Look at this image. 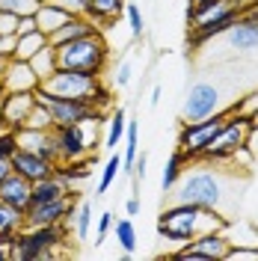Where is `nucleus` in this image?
Instances as JSON below:
<instances>
[{
  "mask_svg": "<svg viewBox=\"0 0 258 261\" xmlns=\"http://www.w3.org/2000/svg\"><path fill=\"white\" fill-rule=\"evenodd\" d=\"M228 226V217L211 208H199V205H184V202H172L169 208H163L158 217V234L169 244H187L196 234L205 231H223Z\"/></svg>",
  "mask_w": 258,
  "mask_h": 261,
  "instance_id": "obj_1",
  "label": "nucleus"
},
{
  "mask_svg": "<svg viewBox=\"0 0 258 261\" xmlns=\"http://www.w3.org/2000/svg\"><path fill=\"white\" fill-rule=\"evenodd\" d=\"M226 178L214 169V163L205 161H193L190 172H181L178 184L169 190L172 202H184V205H199V208H211V211H223V202H226Z\"/></svg>",
  "mask_w": 258,
  "mask_h": 261,
  "instance_id": "obj_2",
  "label": "nucleus"
},
{
  "mask_svg": "<svg viewBox=\"0 0 258 261\" xmlns=\"http://www.w3.org/2000/svg\"><path fill=\"white\" fill-rule=\"evenodd\" d=\"M68 223L54 226H36L21 228L9 246V261H39V258H57L60 246L68 241Z\"/></svg>",
  "mask_w": 258,
  "mask_h": 261,
  "instance_id": "obj_3",
  "label": "nucleus"
},
{
  "mask_svg": "<svg viewBox=\"0 0 258 261\" xmlns=\"http://www.w3.org/2000/svg\"><path fill=\"white\" fill-rule=\"evenodd\" d=\"M110 60V48L104 42V36H83L74 42H65L57 48V68H71V71H86V74H98L107 68Z\"/></svg>",
  "mask_w": 258,
  "mask_h": 261,
  "instance_id": "obj_4",
  "label": "nucleus"
},
{
  "mask_svg": "<svg viewBox=\"0 0 258 261\" xmlns=\"http://www.w3.org/2000/svg\"><path fill=\"white\" fill-rule=\"evenodd\" d=\"M228 107H223L220 113L214 116H205L199 122H181L178 128V140H175V148H181V154L187 158V163H193L202 158V151L211 146V140L220 134V128L228 122Z\"/></svg>",
  "mask_w": 258,
  "mask_h": 261,
  "instance_id": "obj_5",
  "label": "nucleus"
},
{
  "mask_svg": "<svg viewBox=\"0 0 258 261\" xmlns=\"http://www.w3.org/2000/svg\"><path fill=\"white\" fill-rule=\"evenodd\" d=\"M249 137H252V122H249V119H241V116H228V122L220 128V134L211 140V146L202 151V158H199V161H205V163H226L238 148L249 143Z\"/></svg>",
  "mask_w": 258,
  "mask_h": 261,
  "instance_id": "obj_6",
  "label": "nucleus"
},
{
  "mask_svg": "<svg viewBox=\"0 0 258 261\" xmlns=\"http://www.w3.org/2000/svg\"><path fill=\"white\" fill-rule=\"evenodd\" d=\"M36 101L50 113L54 128H57V125H81L86 119L104 116V110L92 107L86 98H60V95H48L45 89H36Z\"/></svg>",
  "mask_w": 258,
  "mask_h": 261,
  "instance_id": "obj_7",
  "label": "nucleus"
},
{
  "mask_svg": "<svg viewBox=\"0 0 258 261\" xmlns=\"http://www.w3.org/2000/svg\"><path fill=\"white\" fill-rule=\"evenodd\" d=\"M101 86L98 74H86V71H71V68H57L39 83V89H45L48 95L60 98H89Z\"/></svg>",
  "mask_w": 258,
  "mask_h": 261,
  "instance_id": "obj_8",
  "label": "nucleus"
},
{
  "mask_svg": "<svg viewBox=\"0 0 258 261\" xmlns=\"http://www.w3.org/2000/svg\"><path fill=\"white\" fill-rule=\"evenodd\" d=\"M223 110V92L220 86L208 81H199L187 89V98L181 104V122H199L205 116H214Z\"/></svg>",
  "mask_w": 258,
  "mask_h": 261,
  "instance_id": "obj_9",
  "label": "nucleus"
},
{
  "mask_svg": "<svg viewBox=\"0 0 258 261\" xmlns=\"http://www.w3.org/2000/svg\"><path fill=\"white\" fill-rule=\"evenodd\" d=\"M228 249H231V244H228V238L223 231H205V234H196L193 241L181 244V249L169 252V258H175V261H223Z\"/></svg>",
  "mask_w": 258,
  "mask_h": 261,
  "instance_id": "obj_10",
  "label": "nucleus"
},
{
  "mask_svg": "<svg viewBox=\"0 0 258 261\" xmlns=\"http://www.w3.org/2000/svg\"><path fill=\"white\" fill-rule=\"evenodd\" d=\"M81 199L71 190L63 199H50V202H36L24 211V228H36V226H54V223H68V217L74 211Z\"/></svg>",
  "mask_w": 258,
  "mask_h": 261,
  "instance_id": "obj_11",
  "label": "nucleus"
},
{
  "mask_svg": "<svg viewBox=\"0 0 258 261\" xmlns=\"http://www.w3.org/2000/svg\"><path fill=\"white\" fill-rule=\"evenodd\" d=\"M54 140H57V154L63 161H83L92 154L89 140L83 134V125H57L54 128Z\"/></svg>",
  "mask_w": 258,
  "mask_h": 261,
  "instance_id": "obj_12",
  "label": "nucleus"
},
{
  "mask_svg": "<svg viewBox=\"0 0 258 261\" xmlns=\"http://www.w3.org/2000/svg\"><path fill=\"white\" fill-rule=\"evenodd\" d=\"M226 42L231 50H238V54H249V50L258 48V18L249 12V9H243L241 15L235 18V24L228 27L226 33Z\"/></svg>",
  "mask_w": 258,
  "mask_h": 261,
  "instance_id": "obj_13",
  "label": "nucleus"
},
{
  "mask_svg": "<svg viewBox=\"0 0 258 261\" xmlns=\"http://www.w3.org/2000/svg\"><path fill=\"white\" fill-rule=\"evenodd\" d=\"M39 74L33 71V65L27 60L9 57L6 71H3V92H36L39 89Z\"/></svg>",
  "mask_w": 258,
  "mask_h": 261,
  "instance_id": "obj_14",
  "label": "nucleus"
},
{
  "mask_svg": "<svg viewBox=\"0 0 258 261\" xmlns=\"http://www.w3.org/2000/svg\"><path fill=\"white\" fill-rule=\"evenodd\" d=\"M9 161H12V172L24 175L30 184H36V181L54 175V169H57V163H54V161L39 158V154H33V151H27V148H18Z\"/></svg>",
  "mask_w": 258,
  "mask_h": 261,
  "instance_id": "obj_15",
  "label": "nucleus"
},
{
  "mask_svg": "<svg viewBox=\"0 0 258 261\" xmlns=\"http://www.w3.org/2000/svg\"><path fill=\"white\" fill-rule=\"evenodd\" d=\"M18 134V148H27L39 158H48V161L60 163V154H57V140H54V128L48 130H36V128H21Z\"/></svg>",
  "mask_w": 258,
  "mask_h": 261,
  "instance_id": "obj_16",
  "label": "nucleus"
},
{
  "mask_svg": "<svg viewBox=\"0 0 258 261\" xmlns=\"http://www.w3.org/2000/svg\"><path fill=\"white\" fill-rule=\"evenodd\" d=\"M33 107H36V92H6L3 95V125L12 130L24 128Z\"/></svg>",
  "mask_w": 258,
  "mask_h": 261,
  "instance_id": "obj_17",
  "label": "nucleus"
},
{
  "mask_svg": "<svg viewBox=\"0 0 258 261\" xmlns=\"http://www.w3.org/2000/svg\"><path fill=\"white\" fill-rule=\"evenodd\" d=\"M30 193H33V184L24 175H18V172H9V175L0 178V199L6 205H12L15 211L24 214L30 208Z\"/></svg>",
  "mask_w": 258,
  "mask_h": 261,
  "instance_id": "obj_18",
  "label": "nucleus"
},
{
  "mask_svg": "<svg viewBox=\"0 0 258 261\" xmlns=\"http://www.w3.org/2000/svg\"><path fill=\"white\" fill-rule=\"evenodd\" d=\"M95 33H101V27H98L89 15H71L60 30L50 33L48 42L54 45V48H60V45H65V42H74V39H83V36H95Z\"/></svg>",
  "mask_w": 258,
  "mask_h": 261,
  "instance_id": "obj_19",
  "label": "nucleus"
},
{
  "mask_svg": "<svg viewBox=\"0 0 258 261\" xmlns=\"http://www.w3.org/2000/svg\"><path fill=\"white\" fill-rule=\"evenodd\" d=\"M74 15L71 9H65L60 3H54V0H45V3H39V9H36V24H39V30L50 36L54 30H60L68 18Z\"/></svg>",
  "mask_w": 258,
  "mask_h": 261,
  "instance_id": "obj_20",
  "label": "nucleus"
},
{
  "mask_svg": "<svg viewBox=\"0 0 258 261\" xmlns=\"http://www.w3.org/2000/svg\"><path fill=\"white\" fill-rule=\"evenodd\" d=\"M98 27H110L116 18L125 15V0H86V12Z\"/></svg>",
  "mask_w": 258,
  "mask_h": 261,
  "instance_id": "obj_21",
  "label": "nucleus"
},
{
  "mask_svg": "<svg viewBox=\"0 0 258 261\" xmlns=\"http://www.w3.org/2000/svg\"><path fill=\"white\" fill-rule=\"evenodd\" d=\"M71 190H74V187H68V184L54 172V175H48V178H42V181L33 184L30 205H36V202H50V199H63V196H68Z\"/></svg>",
  "mask_w": 258,
  "mask_h": 261,
  "instance_id": "obj_22",
  "label": "nucleus"
},
{
  "mask_svg": "<svg viewBox=\"0 0 258 261\" xmlns=\"http://www.w3.org/2000/svg\"><path fill=\"white\" fill-rule=\"evenodd\" d=\"M184 166H190V163H187V158L181 154V148H175V151L169 154V161L163 163V172H161V190L163 193H169V190L178 184L181 172H184Z\"/></svg>",
  "mask_w": 258,
  "mask_h": 261,
  "instance_id": "obj_23",
  "label": "nucleus"
},
{
  "mask_svg": "<svg viewBox=\"0 0 258 261\" xmlns=\"http://www.w3.org/2000/svg\"><path fill=\"white\" fill-rule=\"evenodd\" d=\"M68 228H74V238L78 241H86L89 238V228H92V205L89 202H78L74 211L68 217Z\"/></svg>",
  "mask_w": 258,
  "mask_h": 261,
  "instance_id": "obj_24",
  "label": "nucleus"
},
{
  "mask_svg": "<svg viewBox=\"0 0 258 261\" xmlns=\"http://www.w3.org/2000/svg\"><path fill=\"white\" fill-rule=\"evenodd\" d=\"M60 178L68 184V187H74L78 181L83 178H89L92 175V169H89V161L83 158V161H63V163H57V169H54Z\"/></svg>",
  "mask_w": 258,
  "mask_h": 261,
  "instance_id": "obj_25",
  "label": "nucleus"
},
{
  "mask_svg": "<svg viewBox=\"0 0 258 261\" xmlns=\"http://www.w3.org/2000/svg\"><path fill=\"white\" fill-rule=\"evenodd\" d=\"M48 45V36L42 30H33L27 33V36H15V54L12 57H18V60H30L36 50H42Z\"/></svg>",
  "mask_w": 258,
  "mask_h": 261,
  "instance_id": "obj_26",
  "label": "nucleus"
},
{
  "mask_svg": "<svg viewBox=\"0 0 258 261\" xmlns=\"http://www.w3.org/2000/svg\"><path fill=\"white\" fill-rule=\"evenodd\" d=\"M27 63H30V65H33V71L39 74V81H45L48 74H54V71H57V48H54V45L48 42V45H45L42 50H36V54H33Z\"/></svg>",
  "mask_w": 258,
  "mask_h": 261,
  "instance_id": "obj_27",
  "label": "nucleus"
},
{
  "mask_svg": "<svg viewBox=\"0 0 258 261\" xmlns=\"http://www.w3.org/2000/svg\"><path fill=\"white\" fill-rule=\"evenodd\" d=\"M113 231H116V241H119V246H122V252H125V258L128 255H134L137 252V226H134V220H113Z\"/></svg>",
  "mask_w": 258,
  "mask_h": 261,
  "instance_id": "obj_28",
  "label": "nucleus"
},
{
  "mask_svg": "<svg viewBox=\"0 0 258 261\" xmlns=\"http://www.w3.org/2000/svg\"><path fill=\"white\" fill-rule=\"evenodd\" d=\"M125 128H128V119H125V110L119 107V110H113L110 122H107V140H104V146L110 148V151H116L119 143L125 140Z\"/></svg>",
  "mask_w": 258,
  "mask_h": 261,
  "instance_id": "obj_29",
  "label": "nucleus"
},
{
  "mask_svg": "<svg viewBox=\"0 0 258 261\" xmlns=\"http://www.w3.org/2000/svg\"><path fill=\"white\" fill-rule=\"evenodd\" d=\"M122 172V154L119 151H113L110 158H107V163H104V169H101V181H98V190L95 196H104L107 190H110V184L116 181V175Z\"/></svg>",
  "mask_w": 258,
  "mask_h": 261,
  "instance_id": "obj_30",
  "label": "nucleus"
},
{
  "mask_svg": "<svg viewBox=\"0 0 258 261\" xmlns=\"http://www.w3.org/2000/svg\"><path fill=\"white\" fill-rule=\"evenodd\" d=\"M24 228V214L15 211L12 205H6L3 199H0V231H12V234H18Z\"/></svg>",
  "mask_w": 258,
  "mask_h": 261,
  "instance_id": "obj_31",
  "label": "nucleus"
},
{
  "mask_svg": "<svg viewBox=\"0 0 258 261\" xmlns=\"http://www.w3.org/2000/svg\"><path fill=\"white\" fill-rule=\"evenodd\" d=\"M228 113L241 116V119H252V116L258 113V89H252V92H246L243 98H238V101L228 107Z\"/></svg>",
  "mask_w": 258,
  "mask_h": 261,
  "instance_id": "obj_32",
  "label": "nucleus"
},
{
  "mask_svg": "<svg viewBox=\"0 0 258 261\" xmlns=\"http://www.w3.org/2000/svg\"><path fill=\"white\" fill-rule=\"evenodd\" d=\"M125 18H128L131 36H134V39H143V36H145V18H143L140 6H137L134 0H131V3H125Z\"/></svg>",
  "mask_w": 258,
  "mask_h": 261,
  "instance_id": "obj_33",
  "label": "nucleus"
},
{
  "mask_svg": "<svg viewBox=\"0 0 258 261\" xmlns=\"http://www.w3.org/2000/svg\"><path fill=\"white\" fill-rule=\"evenodd\" d=\"M24 128H36V130H48V128H54V119H50V113L36 101V107L30 110V116H27V122H24ZM21 130V128H18Z\"/></svg>",
  "mask_w": 258,
  "mask_h": 261,
  "instance_id": "obj_34",
  "label": "nucleus"
},
{
  "mask_svg": "<svg viewBox=\"0 0 258 261\" xmlns=\"http://www.w3.org/2000/svg\"><path fill=\"white\" fill-rule=\"evenodd\" d=\"M18 151V134L12 128L0 130V158H12Z\"/></svg>",
  "mask_w": 258,
  "mask_h": 261,
  "instance_id": "obj_35",
  "label": "nucleus"
},
{
  "mask_svg": "<svg viewBox=\"0 0 258 261\" xmlns=\"http://www.w3.org/2000/svg\"><path fill=\"white\" fill-rule=\"evenodd\" d=\"M223 261H258V246H231Z\"/></svg>",
  "mask_w": 258,
  "mask_h": 261,
  "instance_id": "obj_36",
  "label": "nucleus"
},
{
  "mask_svg": "<svg viewBox=\"0 0 258 261\" xmlns=\"http://www.w3.org/2000/svg\"><path fill=\"white\" fill-rule=\"evenodd\" d=\"M113 214L107 211V214H101V217H98V228H95V246L98 244H104V238H107V231H110V228H113Z\"/></svg>",
  "mask_w": 258,
  "mask_h": 261,
  "instance_id": "obj_37",
  "label": "nucleus"
},
{
  "mask_svg": "<svg viewBox=\"0 0 258 261\" xmlns=\"http://www.w3.org/2000/svg\"><path fill=\"white\" fill-rule=\"evenodd\" d=\"M131 71H134V68H131V60H128V57H125L122 63L116 65L113 83H116V86H128V83H131Z\"/></svg>",
  "mask_w": 258,
  "mask_h": 261,
  "instance_id": "obj_38",
  "label": "nucleus"
},
{
  "mask_svg": "<svg viewBox=\"0 0 258 261\" xmlns=\"http://www.w3.org/2000/svg\"><path fill=\"white\" fill-rule=\"evenodd\" d=\"M33 30H39V24H36V15H24V18H18V24H15V36H27V33Z\"/></svg>",
  "mask_w": 258,
  "mask_h": 261,
  "instance_id": "obj_39",
  "label": "nucleus"
},
{
  "mask_svg": "<svg viewBox=\"0 0 258 261\" xmlns=\"http://www.w3.org/2000/svg\"><path fill=\"white\" fill-rule=\"evenodd\" d=\"M15 24H18L15 15H9V12H0V33H12V36H15Z\"/></svg>",
  "mask_w": 258,
  "mask_h": 261,
  "instance_id": "obj_40",
  "label": "nucleus"
},
{
  "mask_svg": "<svg viewBox=\"0 0 258 261\" xmlns=\"http://www.w3.org/2000/svg\"><path fill=\"white\" fill-rule=\"evenodd\" d=\"M54 3H60V6H65V9H71L74 15H83V12H86V0H54Z\"/></svg>",
  "mask_w": 258,
  "mask_h": 261,
  "instance_id": "obj_41",
  "label": "nucleus"
},
{
  "mask_svg": "<svg viewBox=\"0 0 258 261\" xmlns=\"http://www.w3.org/2000/svg\"><path fill=\"white\" fill-rule=\"evenodd\" d=\"M125 211H128V217H137V214H140V196H137V193L128 196V202H125Z\"/></svg>",
  "mask_w": 258,
  "mask_h": 261,
  "instance_id": "obj_42",
  "label": "nucleus"
},
{
  "mask_svg": "<svg viewBox=\"0 0 258 261\" xmlns=\"http://www.w3.org/2000/svg\"><path fill=\"white\" fill-rule=\"evenodd\" d=\"M9 172H12V161H9V158H0V178L9 175Z\"/></svg>",
  "mask_w": 258,
  "mask_h": 261,
  "instance_id": "obj_43",
  "label": "nucleus"
},
{
  "mask_svg": "<svg viewBox=\"0 0 258 261\" xmlns=\"http://www.w3.org/2000/svg\"><path fill=\"white\" fill-rule=\"evenodd\" d=\"M12 241H15L12 231H0V246H12Z\"/></svg>",
  "mask_w": 258,
  "mask_h": 261,
  "instance_id": "obj_44",
  "label": "nucleus"
},
{
  "mask_svg": "<svg viewBox=\"0 0 258 261\" xmlns=\"http://www.w3.org/2000/svg\"><path fill=\"white\" fill-rule=\"evenodd\" d=\"M158 101H161V86L151 89V107H158Z\"/></svg>",
  "mask_w": 258,
  "mask_h": 261,
  "instance_id": "obj_45",
  "label": "nucleus"
},
{
  "mask_svg": "<svg viewBox=\"0 0 258 261\" xmlns=\"http://www.w3.org/2000/svg\"><path fill=\"white\" fill-rule=\"evenodd\" d=\"M6 63H9V60H0V92H3V71H6Z\"/></svg>",
  "mask_w": 258,
  "mask_h": 261,
  "instance_id": "obj_46",
  "label": "nucleus"
},
{
  "mask_svg": "<svg viewBox=\"0 0 258 261\" xmlns=\"http://www.w3.org/2000/svg\"><path fill=\"white\" fill-rule=\"evenodd\" d=\"M0 261H9V246H0Z\"/></svg>",
  "mask_w": 258,
  "mask_h": 261,
  "instance_id": "obj_47",
  "label": "nucleus"
},
{
  "mask_svg": "<svg viewBox=\"0 0 258 261\" xmlns=\"http://www.w3.org/2000/svg\"><path fill=\"white\" fill-rule=\"evenodd\" d=\"M246 9H249V12H252V15L258 18V0H252V3H249V6H246Z\"/></svg>",
  "mask_w": 258,
  "mask_h": 261,
  "instance_id": "obj_48",
  "label": "nucleus"
},
{
  "mask_svg": "<svg viewBox=\"0 0 258 261\" xmlns=\"http://www.w3.org/2000/svg\"><path fill=\"white\" fill-rule=\"evenodd\" d=\"M3 95H6V92H0V122H3Z\"/></svg>",
  "mask_w": 258,
  "mask_h": 261,
  "instance_id": "obj_49",
  "label": "nucleus"
},
{
  "mask_svg": "<svg viewBox=\"0 0 258 261\" xmlns=\"http://www.w3.org/2000/svg\"><path fill=\"white\" fill-rule=\"evenodd\" d=\"M249 122H252V130H258V113L252 116V119H249Z\"/></svg>",
  "mask_w": 258,
  "mask_h": 261,
  "instance_id": "obj_50",
  "label": "nucleus"
},
{
  "mask_svg": "<svg viewBox=\"0 0 258 261\" xmlns=\"http://www.w3.org/2000/svg\"><path fill=\"white\" fill-rule=\"evenodd\" d=\"M187 3H202V0H187Z\"/></svg>",
  "mask_w": 258,
  "mask_h": 261,
  "instance_id": "obj_51",
  "label": "nucleus"
},
{
  "mask_svg": "<svg viewBox=\"0 0 258 261\" xmlns=\"http://www.w3.org/2000/svg\"><path fill=\"white\" fill-rule=\"evenodd\" d=\"M39 3H45V0H39Z\"/></svg>",
  "mask_w": 258,
  "mask_h": 261,
  "instance_id": "obj_52",
  "label": "nucleus"
}]
</instances>
